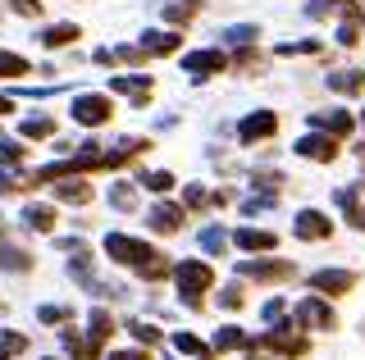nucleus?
<instances>
[{"instance_id": "nucleus-30", "label": "nucleus", "mask_w": 365, "mask_h": 360, "mask_svg": "<svg viewBox=\"0 0 365 360\" xmlns=\"http://www.w3.org/2000/svg\"><path fill=\"white\" fill-rule=\"evenodd\" d=\"M174 346H178L182 356H205V346H201V342H197L192 333H174Z\"/></svg>"}, {"instance_id": "nucleus-1", "label": "nucleus", "mask_w": 365, "mask_h": 360, "mask_svg": "<svg viewBox=\"0 0 365 360\" xmlns=\"http://www.w3.org/2000/svg\"><path fill=\"white\" fill-rule=\"evenodd\" d=\"M106 251H110V260H119V265H133V269H142L146 278H165V274H169L165 255H160V251H151V246H146V242L128 238V233H110V238H106Z\"/></svg>"}, {"instance_id": "nucleus-16", "label": "nucleus", "mask_w": 365, "mask_h": 360, "mask_svg": "<svg viewBox=\"0 0 365 360\" xmlns=\"http://www.w3.org/2000/svg\"><path fill=\"white\" fill-rule=\"evenodd\" d=\"M201 0H165V18L169 23H187V18H197Z\"/></svg>"}, {"instance_id": "nucleus-15", "label": "nucleus", "mask_w": 365, "mask_h": 360, "mask_svg": "<svg viewBox=\"0 0 365 360\" xmlns=\"http://www.w3.org/2000/svg\"><path fill=\"white\" fill-rule=\"evenodd\" d=\"M142 51H151V55L178 51V32H146V37H142Z\"/></svg>"}, {"instance_id": "nucleus-8", "label": "nucleus", "mask_w": 365, "mask_h": 360, "mask_svg": "<svg viewBox=\"0 0 365 360\" xmlns=\"http://www.w3.org/2000/svg\"><path fill=\"white\" fill-rule=\"evenodd\" d=\"M297 151H302L306 160H334V155H338V142L329 137V132H315V137H302V142H297Z\"/></svg>"}, {"instance_id": "nucleus-31", "label": "nucleus", "mask_w": 365, "mask_h": 360, "mask_svg": "<svg viewBox=\"0 0 365 360\" xmlns=\"http://www.w3.org/2000/svg\"><path fill=\"white\" fill-rule=\"evenodd\" d=\"M51 132H55L51 119H28L23 123V137H51Z\"/></svg>"}, {"instance_id": "nucleus-40", "label": "nucleus", "mask_w": 365, "mask_h": 360, "mask_svg": "<svg viewBox=\"0 0 365 360\" xmlns=\"http://www.w3.org/2000/svg\"><path fill=\"white\" fill-rule=\"evenodd\" d=\"M9 110H14V100H9V96H0V115H9Z\"/></svg>"}, {"instance_id": "nucleus-24", "label": "nucleus", "mask_w": 365, "mask_h": 360, "mask_svg": "<svg viewBox=\"0 0 365 360\" xmlns=\"http://www.w3.org/2000/svg\"><path fill=\"white\" fill-rule=\"evenodd\" d=\"M329 87H338V92H365V73H338V78H329Z\"/></svg>"}, {"instance_id": "nucleus-36", "label": "nucleus", "mask_w": 365, "mask_h": 360, "mask_svg": "<svg viewBox=\"0 0 365 360\" xmlns=\"http://www.w3.org/2000/svg\"><path fill=\"white\" fill-rule=\"evenodd\" d=\"M338 5H356V0H315V5H311V14L319 18V14H329V9H338Z\"/></svg>"}, {"instance_id": "nucleus-18", "label": "nucleus", "mask_w": 365, "mask_h": 360, "mask_svg": "<svg viewBox=\"0 0 365 360\" xmlns=\"http://www.w3.org/2000/svg\"><path fill=\"white\" fill-rule=\"evenodd\" d=\"M237 246H247V251H269V246H274V233H265V228H242V233H237Z\"/></svg>"}, {"instance_id": "nucleus-5", "label": "nucleus", "mask_w": 365, "mask_h": 360, "mask_svg": "<svg viewBox=\"0 0 365 360\" xmlns=\"http://www.w3.org/2000/svg\"><path fill=\"white\" fill-rule=\"evenodd\" d=\"M315 292H329V297H342V292H351V283H356V274H347V269H319V274L311 278Z\"/></svg>"}, {"instance_id": "nucleus-25", "label": "nucleus", "mask_w": 365, "mask_h": 360, "mask_svg": "<svg viewBox=\"0 0 365 360\" xmlns=\"http://www.w3.org/2000/svg\"><path fill=\"white\" fill-rule=\"evenodd\" d=\"M23 73H28L23 55H0V78H23Z\"/></svg>"}, {"instance_id": "nucleus-7", "label": "nucleus", "mask_w": 365, "mask_h": 360, "mask_svg": "<svg viewBox=\"0 0 365 360\" xmlns=\"http://www.w3.org/2000/svg\"><path fill=\"white\" fill-rule=\"evenodd\" d=\"M292 228H297V238H306V242H319V238H329V228H334V223H329L324 215H319V210H302Z\"/></svg>"}, {"instance_id": "nucleus-3", "label": "nucleus", "mask_w": 365, "mask_h": 360, "mask_svg": "<svg viewBox=\"0 0 365 360\" xmlns=\"http://www.w3.org/2000/svg\"><path fill=\"white\" fill-rule=\"evenodd\" d=\"M110 115H114V100H110V96H101V92L78 96V100H73V119L83 123V128H96V123H106Z\"/></svg>"}, {"instance_id": "nucleus-23", "label": "nucleus", "mask_w": 365, "mask_h": 360, "mask_svg": "<svg viewBox=\"0 0 365 360\" xmlns=\"http://www.w3.org/2000/svg\"><path fill=\"white\" fill-rule=\"evenodd\" d=\"M55 196H60V201H73V206H83V201H91V187H87V183H64V187H55Z\"/></svg>"}, {"instance_id": "nucleus-32", "label": "nucleus", "mask_w": 365, "mask_h": 360, "mask_svg": "<svg viewBox=\"0 0 365 360\" xmlns=\"http://www.w3.org/2000/svg\"><path fill=\"white\" fill-rule=\"evenodd\" d=\"M146 187H151V192H169V187H174V174H165V169H155V174H146L142 178Z\"/></svg>"}, {"instance_id": "nucleus-10", "label": "nucleus", "mask_w": 365, "mask_h": 360, "mask_svg": "<svg viewBox=\"0 0 365 360\" xmlns=\"http://www.w3.org/2000/svg\"><path fill=\"white\" fill-rule=\"evenodd\" d=\"M274 128H279V119L269 115V110H260V115H251V119H242V142H256V137H274Z\"/></svg>"}, {"instance_id": "nucleus-28", "label": "nucleus", "mask_w": 365, "mask_h": 360, "mask_svg": "<svg viewBox=\"0 0 365 360\" xmlns=\"http://www.w3.org/2000/svg\"><path fill=\"white\" fill-rule=\"evenodd\" d=\"M338 201H342V206H347L351 223H356V228H365V206H356V192H338Z\"/></svg>"}, {"instance_id": "nucleus-19", "label": "nucleus", "mask_w": 365, "mask_h": 360, "mask_svg": "<svg viewBox=\"0 0 365 360\" xmlns=\"http://www.w3.org/2000/svg\"><path fill=\"white\" fill-rule=\"evenodd\" d=\"M41 41L60 51V46H68V41H78V28H73V23H55V28H46V32H41Z\"/></svg>"}, {"instance_id": "nucleus-6", "label": "nucleus", "mask_w": 365, "mask_h": 360, "mask_svg": "<svg viewBox=\"0 0 365 360\" xmlns=\"http://www.w3.org/2000/svg\"><path fill=\"white\" fill-rule=\"evenodd\" d=\"M224 55L220 51H192V55H182V69L187 73H197V78H205V73H224Z\"/></svg>"}, {"instance_id": "nucleus-2", "label": "nucleus", "mask_w": 365, "mask_h": 360, "mask_svg": "<svg viewBox=\"0 0 365 360\" xmlns=\"http://www.w3.org/2000/svg\"><path fill=\"white\" fill-rule=\"evenodd\" d=\"M174 278H178L182 301H192V306H197V301H201V292L215 283V269H210V265H201V260H182Z\"/></svg>"}, {"instance_id": "nucleus-4", "label": "nucleus", "mask_w": 365, "mask_h": 360, "mask_svg": "<svg viewBox=\"0 0 365 360\" xmlns=\"http://www.w3.org/2000/svg\"><path fill=\"white\" fill-rule=\"evenodd\" d=\"M237 274L256 278V283H279V278H292V265L288 260H242Z\"/></svg>"}, {"instance_id": "nucleus-29", "label": "nucleus", "mask_w": 365, "mask_h": 360, "mask_svg": "<svg viewBox=\"0 0 365 360\" xmlns=\"http://www.w3.org/2000/svg\"><path fill=\"white\" fill-rule=\"evenodd\" d=\"M128 333L137 337V342H146V346H151L155 337H160V329H155V324H142V319H133V324H128Z\"/></svg>"}, {"instance_id": "nucleus-17", "label": "nucleus", "mask_w": 365, "mask_h": 360, "mask_svg": "<svg viewBox=\"0 0 365 360\" xmlns=\"http://www.w3.org/2000/svg\"><path fill=\"white\" fill-rule=\"evenodd\" d=\"M237 346H251V337L242 329H233V324H228V329L215 333V351H237Z\"/></svg>"}, {"instance_id": "nucleus-41", "label": "nucleus", "mask_w": 365, "mask_h": 360, "mask_svg": "<svg viewBox=\"0 0 365 360\" xmlns=\"http://www.w3.org/2000/svg\"><path fill=\"white\" fill-rule=\"evenodd\" d=\"M9 187H14V183H9V178H5V174H0V192H9Z\"/></svg>"}, {"instance_id": "nucleus-9", "label": "nucleus", "mask_w": 365, "mask_h": 360, "mask_svg": "<svg viewBox=\"0 0 365 360\" xmlns=\"http://www.w3.org/2000/svg\"><path fill=\"white\" fill-rule=\"evenodd\" d=\"M297 319H302V324H311V329H334V324H338V319H334V310H329L324 301H315V297L297 306Z\"/></svg>"}, {"instance_id": "nucleus-22", "label": "nucleus", "mask_w": 365, "mask_h": 360, "mask_svg": "<svg viewBox=\"0 0 365 360\" xmlns=\"http://www.w3.org/2000/svg\"><path fill=\"white\" fill-rule=\"evenodd\" d=\"M23 346H28V337H23V333H0V360L23 356Z\"/></svg>"}, {"instance_id": "nucleus-11", "label": "nucleus", "mask_w": 365, "mask_h": 360, "mask_svg": "<svg viewBox=\"0 0 365 360\" xmlns=\"http://www.w3.org/2000/svg\"><path fill=\"white\" fill-rule=\"evenodd\" d=\"M311 123H315L319 132H329V137H347V132H351V115H347V110H334V115H315Z\"/></svg>"}, {"instance_id": "nucleus-39", "label": "nucleus", "mask_w": 365, "mask_h": 360, "mask_svg": "<svg viewBox=\"0 0 365 360\" xmlns=\"http://www.w3.org/2000/svg\"><path fill=\"white\" fill-rule=\"evenodd\" d=\"M110 360H151V356H146V351H114Z\"/></svg>"}, {"instance_id": "nucleus-26", "label": "nucleus", "mask_w": 365, "mask_h": 360, "mask_svg": "<svg viewBox=\"0 0 365 360\" xmlns=\"http://www.w3.org/2000/svg\"><path fill=\"white\" fill-rule=\"evenodd\" d=\"M260 32H256V23H242V28H228L224 32V41H233V46H251Z\"/></svg>"}, {"instance_id": "nucleus-34", "label": "nucleus", "mask_w": 365, "mask_h": 360, "mask_svg": "<svg viewBox=\"0 0 365 360\" xmlns=\"http://www.w3.org/2000/svg\"><path fill=\"white\" fill-rule=\"evenodd\" d=\"M23 160V146L19 142H0V164H19Z\"/></svg>"}, {"instance_id": "nucleus-37", "label": "nucleus", "mask_w": 365, "mask_h": 360, "mask_svg": "<svg viewBox=\"0 0 365 360\" xmlns=\"http://www.w3.org/2000/svg\"><path fill=\"white\" fill-rule=\"evenodd\" d=\"M37 314H41L46 324H60V319H64V306H41Z\"/></svg>"}, {"instance_id": "nucleus-12", "label": "nucleus", "mask_w": 365, "mask_h": 360, "mask_svg": "<svg viewBox=\"0 0 365 360\" xmlns=\"http://www.w3.org/2000/svg\"><path fill=\"white\" fill-rule=\"evenodd\" d=\"M182 223V206H155L151 210V228L155 233H174Z\"/></svg>"}, {"instance_id": "nucleus-13", "label": "nucleus", "mask_w": 365, "mask_h": 360, "mask_svg": "<svg viewBox=\"0 0 365 360\" xmlns=\"http://www.w3.org/2000/svg\"><path fill=\"white\" fill-rule=\"evenodd\" d=\"M23 223H28L32 233H51L55 228V210L51 206H28L23 210Z\"/></svg>"}, {"instance_id": "nucleus-21", "label": "nucleus", "mask_w": 365, "mask_h": 360, "mask_svg": "<svg viewBox=\"0 0 365 360\" xmlns=\"http://www.w3.org/2000/svg\"><path fill=\"white\" fill-rule=\"evenodd\" d=\"M110 333H114L110 314H106V310H91V333H87V337H91V346H101V342H106Z\"/></svg>"}, {"instance_id": "nucleus-35", "label": "nucleus", "mask_w": 365, "mask_h": 360, "mask_svg": "<svg viewBox=\"0 0 365 360\" xmlns=\"http://www.w3.org/2000/svg\"><path fill=\"white\" fill-rule=\"evenodd\" d=\"M220 306H224V310H237V306H242V287H224Z\"/></svg>"}, {"instance_id": "nucleus-33", "label": "nucleus", "mask_w": 365, "mask_h": 360, "mask_svg": "<svg viewBox=\"0 0 365 360\" xmlns=\"http://www.w3.org/2000/svg\"><path fill=\"white\" fill-rule=\"evenodd\" d=\"M201 246H205V251H224V246H228V238H224L220 228H205V233H201Z\"/></svg>"}, {"instance_id": "nucleus-14", "label": "nucleus", "mask_w": 365, "mask_h": 360, "mask_svg": "<svg viewBox=\"0 0 365 360\" xmlns=\"http://www.w3.org/2000/svg\"><path fill=\"white\" fill-rule=\"evenodd\" d=\"M64 351L73 356V360H96L101 346H91V337H78L73 329H64Z\"/></svg>"}, {"instance_id": "nucleus-38", "label": "nucleus", "mask_w": 365, "mask_h": 360, "mask_svg": "<svg viewBox=\"0 0 365 360\" xmlns=\"http://www.w3.org/2000/svg\"><path fill=\"white\" fill-rule=\"evenodd\" d=\"M14 9H19V14H28V18H32V14H41L37 0H14Z\"/></svg>"}, {"instance_id": "nucleus-27", "label": "nucleus", "mask_w": 365, "mask_h": 360, "mask_svg": "<svg viewBox=\"0 0 365 360\" xmlns=\"http://www.w3.org/2000/svg\"><path fill=\"white\" fill-rule=\"evenodd\" d=\"M110 201H114V210H133L137 206V192L128 183H114V192H110Z\"/></svg>"}, {"instance_id": "nucleus-20", "label": "nucleus", "mask_w": 365, "mask_h": 360, "mask_svg": "<svg viewBox=\"0 0 365 360\" xmlns=\"http://www.w3.org/2000/svg\"><path fill=\"white\" fill-rule=\"evenodd\" d=\"M0 265H5L9 274H23V269L32 265V255H28V251H19V246H0Z\"/></svg>"}]
</instances>
